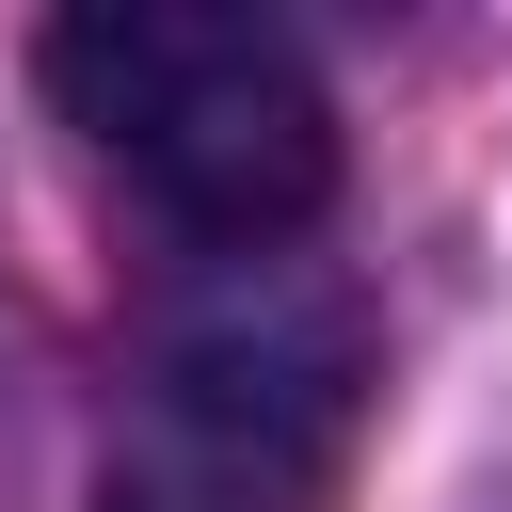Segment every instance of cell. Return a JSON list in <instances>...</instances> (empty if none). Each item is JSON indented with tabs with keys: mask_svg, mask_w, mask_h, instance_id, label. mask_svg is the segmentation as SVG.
<instances>
[{
	"mask_svg": "<svg viewBox=\"0 0 512 512\" xmlns=\"http://www.w3.org/2000/svg\"><path fill=\"white\" fill-rule=\"evenodd\" d=\"M48 96L176 240L272 256V240H304L336 208V96L272 16L80 0V16H48Z\"/></svg>",
	"mask_w": 512,
	"mask_h": 512,
	"instance_id": "1",
	"label": "cell"
},
{
	"mask_svg": "<svg viewBox=\"0 0 512 512\" xmlns=\"http://www.w3.org/2000/svg\"><path fill=\"white\" fill-rule=\"evenodd\" d=\"M112 512H288V480L240 448V432H192V464H160V480H128Z\"/></svg>",
	"mask_w": 512,
	"mask_h": 512,
	"instance_id": "2",
	"label": "cell"
}]
</instances>
